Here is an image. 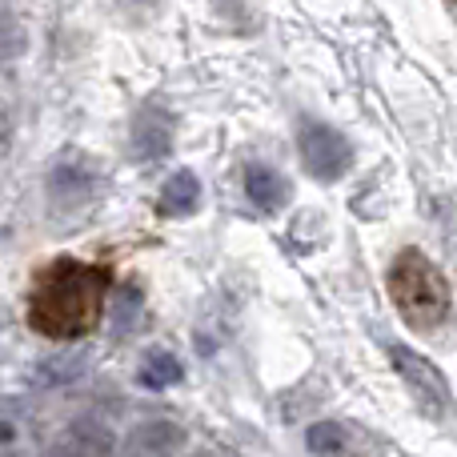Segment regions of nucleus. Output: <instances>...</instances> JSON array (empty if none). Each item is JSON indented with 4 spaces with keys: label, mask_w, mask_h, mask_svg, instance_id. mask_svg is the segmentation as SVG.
Listing matches in <instances>:
<instances>
[{
    "label": "nucleus",
    "mask_w": 457,
    "mask_h": 457,
    "mask_svg": "<svg viewBox=\"0 0 457 457\" xmlns=\"http://www.w3.org/2000/svg\"><path fill=\"white\" fill-rule=\"evenodd\" d=\"M104 297H109V273L101 265L61 257L32 285L29 321L48 341H80L101 321Z\"/></svg>",
    "instance_id": "obj_1"
},
{
    "label": "nucleus",
    "mask_w": 457,
    "mask_h": 457,
    "mask_svg": "<svg viewBox=\"0 0 457 457\" xmlns=\"http://www.w3.org/2000/svg\"><path fill=\"white\" fill-rule=\"evenodd\" d=\"M389 297H394L397 313L413 329H437L450 317V281L445 273L426 257L421 249H402L386 273Z\"/></svg>",
    "instance_id": "obj_2"
},
{
    "label": "nucleus",
    "mask_w": 457,
    "mask_h": 457,
    "mask_svg": "<svg viewBox=\"0 0 457 457\" xmlns=\"http://www.w3.org/2000/svg\"><path fill=\"white\" fill-rule=\"evenodd\" d=\"M297 153L305 173H313L317 181H341L349 173V165H353V149H349L345 133H337L325 120H301Z\"/></svg>",
    "instance_id": "obj_3"
},
{
    "label": "nucleus",
    "mask_w": 457,
    "mask_h": 457,
    "mask_svg": "<svg viewBox=\"0 0 457 457\" xmlns=\"http://www.w3.org/2000/svg\"><path fill=\"white\" fill-rule=\"evenodd\" d=\"M389 361H394L397 378L410 386V394L418 397V405L429 418H445V413H450V405H453L450 381H445V373L437 370L429 357H421L418 349H410V345H389Z\"/></svg>",
    "instance_id": "obj_4"
},
{
    "label": "nucleus",
    "mask_w": 457,
    "mask_h": 457,
    "mask_svg": "<svg viewBox=\"0 0 457 457\" xmlns=\"http://www.w3.org/2000/svg\"><path fill=\"white\" fill-rule=\"evenodd\" d=\"M173 117H169L165 109H157V104H145L141 112H137L133 120V153L137 161H161L169 157V149H173Z\"/></svg>",
    "instance_id": "obj_5"
},
{
    "label": "nucleus",
    "mask_w": 457,
    "mask_h": 457,
    "mask_svg": "<svg viewBox=\"0 0 457 457\" xmlns=\"http://www.w3.org/2000/svg\"><path fill=\"white\" fill-rule=\"evenodd\" d=\"M305 450L313 457H365L370 442L357 437V429L345 421H317L305 429Z\"/></svg>",
    "instance_id": "obj_6"
},
{
    "label": "nucleus",
    "mask_w": 457,
    "mask_h": 457,
    "mask_svg": "<svg viewBox=\"0 0 457 457\" xmlns=\"http://www.w3.org/2000/svg\"><path fill=\"white\" fill-rule=\"evenodd\" d=\"M185 450V429L177 421H149L129 434L120 457H181Z\"/></svg>",
    "instance_id": "obj_7"
},
{
    "label": "nucleus",
    "mask_w": 457,
    "mask_h": 457,
    "mask_svg": "<svg viewBox=\"0 0 457 457\" xmlns=\"http://www.w3.org/2000/svg\"><path fill=\"white\" fill-rule=\"evenodd\" d=\"M48 197L61 209H77L93 197V169L80 157H64L61 165L48 173Z\"/></svg>",
    "instance_id": "obj_8"
},
{
    "label": "nucleus",
    "mask_w": 457,
    "mask_h": 457,
    "mask_svg": "<svg viewBox=\"0 0 457 457\" xmlns=\"http://www.w3.org/2000/svg\"><path fill=\"white\" fill-rule=\"evenodd\" d=\"M245 197L261 209V213H281L289 205L293 189L285 181V173H277L273 165H249L245 169Z\"/></svg>",
    "instance_id": "obj_9"
},
{
    "label": "nucleus",
    "mask_w": 457,
    "mask_h": 457,
    "mask_svg": "<svg viewBox=\"0 0 457 457\" xmlns=\"http://www.w3.org/2000/svg\"><path fill=\"white\" fill-rule=\"evenodd\" d=\"M157 209L165 217H189V213H197V209H201V181H197V173H189V169H177V173L165 181V189H161Z\"/></svg>",
    "instance_id": "obj_10"
},
{
    "label": "nucleus",
    "mask_w": 457,
    "mask_h": 457,
    "mask_svg": "<svg viewBox=\"0 0 457 457\" xmlns=\"http://www.w3.org/2000/svg\"><path fill=\"white\" fill-rule=\"evenodd\" d=\"M181 378H185V365L177 361V353H169V349H149V353L141 357V370H137V381H141L145 389H173Z\"/></svg>",
    "instance_id": "obj_11"
},
{
    "label": "nucleus",
    "mask_w": 457,
    "mask_h": 457,
    "mask_svg": "<svg viewBox=\"0 0 457 457\" xmlns=\"http://www.w3.org/2000/svg\"><path fill=\"white\" fill-rule=\"evenodd\" d=\"M21 48H24V29L12 21V16L0 12V64L12 61V56L21 53Z\"/></svg>",
    "instance_id": "obj_12"
},
{
    "label": "nucleus",
    "mask_w": 457,
    "mask_h": 457,
    "mask_svg": "<svg viewBox=\"0 0 457 457\" xmlns=\"http://www.w3.org/2000/svg\"><path fill=\"white\" fill-rule=\"evenodd\" d=\"M4 145H8V117H4V109H0V153H4Z\"/></svg>",
    "instance_id": "obj_13"
},
{
    "label": "nucleus",
    "mask_w": 457,
    "mask_h": 457,
    "mask_svg": "<svg viewBox=\"0 0 457 457\" xmlns=\"http://www.w3.org/2000/svg\"><path fill=\"white\" fill-rule=\"evenodd\" d=\"M53 457H80V453H69V450H64V453H53Z\"/></svg>",
    "instance_id": "obj_14"
}]
</instances>
